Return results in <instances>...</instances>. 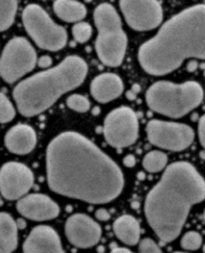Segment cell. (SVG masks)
I'll list each match as a JSON object with an SVG mask.
<instances>
[{"instance_id": "6da1fadb", "label": "cell", "mask_w": 205, "mask_h": 253, "mask_svg": "<svg viewBox=\"0 0 205 253\" xmlns=\"http://www.w3.org/2000/svg\"><path fill=\"white\" fill-rule=\"evenodd\" d=\"M46 177L53 192L91 204L114 200L124 186L117 164L91 140L74 131L62 132L48 144Z\"/></svg>"}, {"instance_id": "7a4b0ae2", "label": "cell", "mask_w": 205, "mask_h": 253, "mask_svg": "<svg viewBox=\"0 0 205 253\" xmlns=\"http://www.w3.org/2000/svg\"><path fill=\"white\" fill-rule=\"evenodd\" d=\"M205 199V180L186 162L170 164L148 192L144 211L147 222L162 242L175 240L193 205Z\"/></svg>"}, {"instance_id": "3957f363", "label": "cell", "mask_w": 205, "mask_h": 253, "mask_svg": "<svg viewBox=\"0 0 205 253\" xmlns=\"http://www.w3.org/2000/svg\"><path fill=\"white\" fill-rule=\"evenodd\" d=\"M188 58L205 59V4L171 17L138 50L141 67L155 76L174 71Z\"/></svg>"}, {"instance_id": "277c9868", "label": "cell", "mask_w": 205, "mask_h": 253, "mask_svg": "<svg viewBox=\"0 0 205 253\" xmlns=\"http://www.w3.org/2000/svg\"><path fill=\"white\" fill-rule=\"evenodd\" d=\"M88 72L87 63L77 55L67 56L57 66L19 82L13 98L20 114L36 116L50 108L60 96L79 87Z\"/></svg>"}, {"instance_id": "5b68a950", "label": "cell", "mask_w": 205, "mask_h": 253, "mask_svg": "<svg viewBox=\"0 0 205 253\" xmlns=\"http://www.w3.org/2000/svg\"><path fill=\"white\" fill-rule=\"evenodd\" d=\"M200 84L186 81L175 84L158 81L147 89L146 102L151 110L171 118H180L196 108L203 100Z\"/></svg>"}, {"instance_id": "8992f818", "label": "cell", "mask_w": 205, "mask_h": 253, "mask_svg": "<svg viewBox=\"0 0 205 253\" xmlns=\"http://www.w3.org/2000/svg\"><path fill=\"white\" fill-rule=\"evenodd\" d=\"M93 18L98 29L95 42L98 58L106 66H119L125 56L127 36L122 30L116 9L108 3L99 4L94 9Z\"/></svg>"}, {"instance_id": "52a82bcc", "label": "cell", "mask_w": 205, "mask_h": 253, "mask_svg": "<svg viewBox=\"0 0 205 253\" xmlns=\"http://www.w3.org/2000/svg\"><path fill=\"white\" fill-rule=\"evenodd\" d=\"M26 32L40 48L58 51L67 43L66 30L56 24L47 12L37 4L27 5L22 12Z\"/></svg>"}, {"instance_id": "ba28073f", "label": "cell", "mask_w": 205, "mask_h": 253, "mask_svg": "<svg viewBox=\"0 0 205 253\" xmlns=\"http://www.w3.org/2000/svg\"><path fill=\"white\" fill-rule=\"evenodd\" d=\"M37 62V54L24 37H14L0 55V76L7 83H14L31 72Z\"/></svg>"}, {"instance_id": "9c48e42d", "label": "cell", "mask_w": 205, "mask_h": 253, "mask_svg": "<svg viewBox=\"0 0 205 253\" xmlns=\"http://www.w3.org/2000/svg\"><path fill=\"white\" fill-rule=\"evenodd\" d=\"M139 123L136 113L127 106L118 107L105 118L103 134L109 145L124 148L135 143L138 137Z\"/></svg>"}, {"instance_id": "30bf717a", "label": "cell", "mask_w": 205, "mask_h": 253, "mask_svg": "<svg viewBox=\"0 0 205 253\" xmlns=\"http://www.w3.org/2000/svg\"><path fill=\"white\" fill-rule=\"evenodd\" d=\"M146 132L151 144L170 151L185 150L194 140L193 129L183 123L153 119L148 122Z\"/></svg>"}, {"instance_id": "8fae6325", "label": "cell", "mask_w": 205, "mask_h": 253, "mask_svg": "<svg viewBox=\"0 0 205 253\" xmlns=\"http://www.w3.org/2000/svg\"><path fill=\"white\" fill-rule=\"evenodd\" d=\"M119 5L127 24L137 31L152 30L159 26L163 19L161 4L155 0H147V1L122 0Z\"/></svg>"}, {"instance_id": "7c38bea8", "label": "cell", "mask_w": 205, "mask_h": 253, "mask_svg": "<svg viewBox=\"0 0 205 253\" xmlns=\"http://www.w3.org/2000/svg\"><path fill=\"white\" fill-rule=\"evenodd\" d=\"M33 182L34 175L25 164L11 161L0 168V193L7 200L24 197Z\"/></svg>"}, {"instance_id": "4fadbf2b", "label": "cell", "mask_w": 205, "mask_h": 253, "mask_svg": "<svg viewBox=\"0 0 205 253\" xmlns=\"http://www.w3.org/2000/svg\"><path fill=\"white\" fill-rule=\"evenodd\" d=\"M65 235L68 241L78 248H90L101 238L100 225L83 213L71 215L65 223Z\"/></svg>"}, {"instance_id": "5bb4252c", "label": "cell", "mask_w": 205, "mask_h": 253, "mask_svg": "<svg viewBox=\"0 0 205 253\" xmlns=\"http://www.w3.org/2000/svg\"><path fill=\"white\" fill-rule=\"evenodd\" d=\"M16 208L23 217L34 221L56 218L60 212L59 206L55 201L40 193H32L22 197L18 200Z\"/></svg>"}, {"instance_id": "9a60e30c", "label": "cell", "mask_w": 205, "mask_h": 253, "mask_svg": "<svg viewBox=\"0 0 205 253\" xmlns=\"http://www.w3.org/2000/svg\"><path fill=\"white\" fill-rule=\"evenodd\" d=\"M24 253H64L57 232L50 226L34 227L23 243Z\"/></svg>"}, {"instance_id": "2e32d148", "label": "cell", "mask_w": 205, "mask_h": 253, "mask_svg": "<svg viewBox=\"0 0 205 253\" xmlns=\"http://www.w3.org/2000/svg\"><path fill=\"white\" fill-rule=\"evenodd\" d=\"M37 137L34 129L27 124H17L11 127L4 138L7 149L19 155L30 153L36 145Z\"/></svg>"}, {"instance_id": "e0dca14e", "label": "cell", "mask_w": 205, "mask_h": 253, "mask_svg": "<svg viewBox=\"0 0 205 253\" xmlns=\"http://www.w3.org/2000/svg\"><path fill=\"white\" fill-rule=\"evenodd\" d=\"M123 82L114 73H102L96 76L90 85V92L95 100L100 103L110 102L121 95Z\"/></svg>"}, {"instance_id": "ac0fdd59", "label": "cell", "mask_w": 205, "mask_h": 253, "mask_svg": "<svg viewBox=\"0 0 205 253\" xmlns=\"http://www.w3.org/2000/svg\"><path fill=\"white\" fill-rule=\"evenodd\" d=\"M113 231L116 237L124 244L135 245L140 239V225L131 215H122L113 223Z\"/></svg>"}, {"instance_id": "d6986e66", "label": "cell", "mask_w": 205, "mask_h": 253, "mask_svg": "<svg viewBox=\"0 0 205 253\" xmlns=\"http://www.w3.org/2000/svg\"><path fill=\"white\" fill-rule=\"evenodd\" d=\"M17 225L12 216L0 212V253H11L18 244Z\"/></svg>"}, {"instance_id": "ffe728a7", "label": "cell", "mask_w": 205, "mask_h": 253, "mask_svg": "<svg viewBox=\"0 0 205 253\" xmlns=\"http://www.w3.org/2000/svg\"><path fill=\"white\" fill-rule=\"evenodd\" d=\"M56 15L65 22H80L87 14L84 4L73 0H57L53 3Z\"/></svg>"}, {"instance_id": "44dd1931", "label": "cell", "mask_w": 205, "mask_h": 253, "mask_svg": "<svg viewBox=\"0 0 205 253\" xmlns=\"http://www.w3.org/2000/svg\"><path fill=\"white\" fill-rule=\"evenodd\" d=\"M167 161L168 158L165 153H163L162 151L159 150H152L144 156L142 166L144 167V169L146 171L156 173L163 170L164 168L166 167Z\"/></svg>"}, {"instance_id": "7402d4cb", "label": "cell", "mask_w": 205, "mask_h": 253, "mask_svg": "<svg viewBox=\"0 0 205 253\" xmlns=\"http://www.w3.org/2000/svg\"><path fill=\"white\" fill-rule=\"evenodd\" d=\"M18 2L10 0V1H0V32L7 30L14 22Z\"/></svg>"}, {"instance_id": "603a6c76", "label": "cell", "mask_w": 205, "mask_h": 253, "mask_svg": "<svg viewBox=\"0 0 205 253\" xmlns=\"http://www.w3.org/2000/svg\"><path fill=\"white\" fill-rule=\"evenodd\" d=\"M15 108L8 99V97L0 92V123H7L14 119Z\"/></svg>"}, {"instance_id": "cb8c5ba5", "label": "cell", "mask_w": 205, "mask_h": 253, "mask_svg": "<svg viewBox=\"0 0 205 253\" xmlns=\"http://www.w3.org/2000/svg\"><path fill=\"white\" fill-rule=\"evenodd\" d=\"M66 104L70 109L81 113L87 112L90 108L89 100L85 96L80 94L70 95L66 100Z\"/></svg>"}, {"instance_id": "d4e9b609", "label": "cell", "mask_w": 205, "mask_h": 253, "mask_svg": "<svg viewBox=\"0 0 205 253\" xmlns=\"http://www.w3.org/2000/svg\"><path fill=\"white\" fill-rule=\"evenodd\" d=\"M72 34L77 42H79V43H84V42L90 39L92 35V28L87 22L80 21L73 26Z\"/></svg>"}, {"instance_id": "484cf974", "label": "cell", "mask_w": 205, "mask_h": 253, "mask_svg": "<svg viewBox=\"0 0 205 253\" xmlns=\"http://www.w3.org/2000/svg\"><path fill=\"white\" fill-rule=\"evenodd\" d=\"M181 247L185 250H197L201 247L202 236L196 231H188L183 235L180 241Z\"/></svg>"}, {"instance_id": "4316f807", "label": "cell", "mask_w": 205, "mask_h": 253, "mask_svg": "<svg viewBox=\"0 0 205 253\" xmlns=\"http://www.w3.org/2000/svg\"><path fill=\"white\" fill-rule=\"evenodd\" d=\"M139 253H162L161 248L151 238H144L139 241Z\"/></svg>"}, {"instance_id": "83f0119b", "label": "cell", "mask_w": 205, "mask_h": 253, "mask_svg": "<svg viewBox=\"0 0 205 253\" xmlns=\"http://www.w3.org/2000/svg\"><path fill=\"white\" fill-rule=\"evenodd\" d=\"M198 136L201 145L205 148V114L200 118L198 123Z\"/></svg>"}, {"instance_id": "f1b7e54d", "label": "cell", "mask_w": 205, "mask_h": 253, "mask_svg": "<svg viewBox=\"0 0 205 253\" xmlns=\"http://www.w3.org/2000/svg\"><path fill=\"white\" fill-rule=\"evenodd\" d=\"M51 63H52V59L48 55L41 56L38 59V66L41 68H48L51 65Z\"/></svg>"}, {"instance_id": "f546056e", "label": "cell", "mask_w": 205, "mask_h": 253, "mask_svg": "<svg viewBox=\"0 0 205 253\" xmlns=\"http://www.w3.org/2000/svg\"><path fill=\"white\" fill-rule=\"evenodd\" d=\"M95 217H96L98 220L107 221V220H109V218H110V214H109V212L107 211L106 209L100 208V209H98L97 211H96Z\"/></svg>"}, {"instance_id": "4dcf8cb0", "label": "cell", "mask_w": 205, "mask_h": 253, "mask_svg": "<svg viewBox=\"0 0 205 253\" xmlns=\"http://www.w3.org/2000/svg\"><path fill=\"white\" fill-rule=\"evenodd\" d=\"M123 163H124L125 166H128V167H132L134 166L135 164V158L133 155H128L124 158V160H123Z\"/></svg>"}, {"instance_id": "1f68e13d", "label": "cell", "mask_w": 205, "mask_h": 253, "mask_svg": "<svg viewBox=\"0 0 205 253\" xmlns=\"http://www.w3.org/2000/svg\"><path fill=\"white\" fill-rule=\"evenodd\" d=\"M110 253H133L131 252L129 249L127 248H123V247H117V248H114L113 250H111Z\"/></svg>"}, {"instance_id": "d6a6232c", "label": "cell", "mask_w": 205, "mask_h": 253, "mask_svg": "<svg viewBox=\"0 0 205 253\" xmlns=\"http://www.w3.org/2000/svg\"><path fill=\"white\" fill-rule=\"evenodd\" d=\"M16 225H17V228L22 229V228H24V227H25L26 223H25V221H24L23 219H18V220L16 221Z\"/></svg>"}, {"instance_id": "836d02e7", "label": "cell", "mask_w": 205, "mask_h": 253, "mask_svg": "<svg viewBox=\"0 0 205 253\" xmlns=\"http://www.w3.org/2000/svg\"><path fill=\"white\" fill-rule=\"evenodd\" d=\"M196 67H197V63L195 61H191L189 63V65H188V70L189 71H193V70H195Z\"/></svg>"}, {"instance_id": "e575fe53", "label": "cell", "mask_w": 205, "mask_h": 253, "mask_svg": "<svg viewBox=\"0 0 205 253\" xmlns=\"http://www.w3.org/2000/svg\"><path fill=\"white\" fill-rule=\"evenodd\" d=\"M203 219H204V222H205V209H204V213H203Z\"/></svg>"}, {"instance_id": "d590c367", "label": "cell", "mask_w": 205, "mask_h": 253, "mask_svg": "<svg viewBox=\"0 0 205 253\" xmlns=\"http://www.w3.org/2000/svg\"><path fill=\"white\" fill-rule=\"evenodd\" d=\"M173 253H187V252H180V251H177V252H173Z\"/></svg>"}, {"instance_id": "8d00e7d4", "label": "cell", "mask_w": 205, "mask_h": 253, "mask_svg": "<svg viewBox=\"0 0 205 253\" xmlns=\"http://www.w3.org/2000/svg\"><path fill=\"white\" fill-rule=\"evenodd\" d=\"M203 252H204V253H205V244H204V245H203Z\"/></svg>"}]
</instances>
